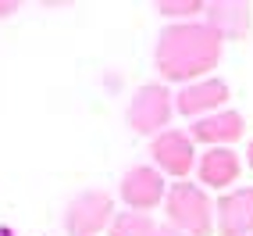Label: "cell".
<instances>
[{
    "label": "cell",
    "mask_w": 253,
    "mask_h": 236,
    "mask_svg": "<svg viewBox=\"0 0 253 236\" xmlns=\"http://www.w3.org/2000/svg\"><path fill=\"white\" fill-rule=\"evenodd\" d=\"M221 47H225V40L207 22H175L157 36L154 68L161 72L164 82L189 86V82L207 79L211 68H217Z\"/></svg>",
    "instance_id": "6da1fadb"
},
{
    "label": "cell",
    "mask_w": 253,
    "mask_h": 236,
    "mask_svg": "<svg viewBox=\"0 0 253 236\" xmlns=\"http://www.w3.org/2000/svg\"><path fill=\"white\" fill-rule=\"evenodd\" d=\"M168 226L185 236H211L214 233V204L196 182H171L164 197Z\"/></svg>",
    "instance_id": "7a4b0ae2"
},
{
    "label": "cell",
    "mask_w": 253,
    "mask_h": 236,
    "mask_svg": "<svg viewBox=\"0 0 253 236\" xmlns=\"http://www.w3.org/2000/svg\"><path fill=\"white\" fill-rule=\"evenodd\" d=\"M171 111H175V97L164 82H146V86L136 90V97L128 100V111H125V122L132 132L139 136H161L171 122Z\"/></svg>",
    "instance_id": "3957f363"
},
{
    "label": "cell",
    "mask_w": 253,
    "mask_h": 236,
    "mask_svg": "<svg viewBox=\"0 0 253 236\" xmlns=\"http://www.w3.org/2000/svg\"><path fill=\"white\" fill-rule=\"evenodd\" d=\"M114 222V197L107 190H82L64 208V233L68 236H100Z\"/></svg>",
    "instance_id": "277c9868"
},
{
    "label": "cell",
    "mask_w": 253,
    "mask_h": 236,
    "mask_svg": "<svg viewBox=\"0 0 253 236\" xmlns=\"http://www.w3.org/2000/svg\"><path fill=\"white\" fill-rule=\"evenodd\" d=\"M150 154H154V168L161 176H175V179H185L196 168V147H193V136L182 129H164L161 136H154L150 143Z\"/></svg>",
    "instance_id": "5b68a950"
},
{
    "label": "cell",
    "mask_w": 253,
    "mask_h": 236,
    "mask_svg": "<svg viewBox=\"0 0 253 236\" xmlns=\"http://www.w3.org/2000/svg\"><path fill=\"white\" fill-rule=\"evenodd\" d=\"M118 193H122V200H125L132 211L150 215L157 204H164L168 182H164V176L157 172L154 165H132L128 172L122 176V186H118Z\"/></svg>",
    "instance_id": "8992f818"
},
{
    "label": "cell",
    "mask_w": 253,
    "mask_h": 236,
    "mask_svg": "<svg viewBox=\"0 0 253 236\" xmlns=\"http://www.w3.org/2000/svg\"><path fill=\"white\" fill-rule=\"evenodd\" d=\"M228 97H232V90L225 79H200L175 93V111L185 118H207L214 111H221L228 104Z\"/></svg>",
    "instance_id": "52a82bcc"
},
{
    "label": "cell",
    "mask_w": 253,
    "mask_h": 236,
    "mask_svg": "<svg viewBox=\"0 0 253 236\" xmlns=\"http://www.w3.org/2000/svg\"><path fill=\"white\" fill-rule=\"evenodd\" d=\"M217 236H250L253 233V186H239L214 204Z\"/></svg>",
    "instance_id": "ba28073f"
},
{
    "label": "cell",
    "mask_w": 253,
    "mask_h": 236,
    "mask_svg": "<svg viewBox=\"0 0 253 236\" xmlns=\"http://www.w3.org/2000/svg\"><path fill=\"white\" fill-rule=\"evenodd\" d=\"M246 132V118L239 111H214L207 118H196L189 136L193 143H211V147H232Z\"/></svg>",
    "instance_id": "9c48e42d"
},
{
    "label": "cell",
    "mask_w": 253,
    "mask_h": 236,
    "mask_svg": "<svg viewBox=\"0 0 253 236\" xmlns=\"http://www.w3.org/2000/svg\"><path fill=\"white\" fill-rule=\"evenodd\" d=\"M239 172H243V161L232 147H211L196 161V176L211 190H228L232 182H239Z\"/></svg>",
    "instance_id": "30bf717a"
},
{
    "label": "cell",
    "mask_w": 253,
    "mask_h": 236,
    "mask_svg": "<svg viewBox=\"0 0 253 236\" xmlns=\"http://www.w3.org/2000/svg\"><path fill=\"white\" fill-rule=\"evenodd\" d=\"M250 22H253V11L243 0H211L207 4V25L221 40H243L250 32Z\"/></svg>",
    "instance_id": "8fae6325"
},
{
    "label": "cell",
    "mask_w": 253,
    "mask_h": 236,
    "mask_svg": "<svg viewBox=\"0 0 253 236\" xmlns=\"http://www.w3.org/2000/svg\"><path fill=\"white\" fill-rule=\"evenodd\" d=\"M157 222L143 211H118L114 222H111V236H157Z\"/></svg>",
    "instance_id": "7c38bea8"
},
{
    "label": "cell",
    "mask_w": 253,
    "mask_h": 236,
    "mask_svg": "<svg viewBox=\"0 0 253 236\" xmlns=\"http://www.w3.org/2000/svg\"><path fill=\"white\" fill-rule=\"evenodd\" d=\"M157 11L164 14V18H193V14L207 11L204 0H161Z\"/></svg>",
    "instance_id": "4fadbf2b"
},
{
    "label": "cell",
    "mask_w": 253,
    "mask_h": 236,
    "mask_svg": "<svg viewBox=\"0 0 253 236\" xmlns=\"http://www.w3.org/2000/svg\"><path fill=\"white\" fill-rule=\"evenodd\" d=\"M18 11V0H0V18H11Z\"/></svg>",
    "instance_id": "5bb4252c"
},
{
    "label": "cell",
    "mask_w": 253,
    "mask_h": 236,
    "mask_svg": "<svg viewBox=\"0 0 253 236\" xmlns=\"http://www.w3.org/2000/svg\"><path fill=\"white\" fill-rule=\"evenodd\" d=\"M157 236H185V233H178V229H171V226H168V222H164V226L157 229Z\"/></svg>",
    "instance_id": "9a60e30c"
},
{
    "label": "cell",
    "mask_w": 253,
    "mask_h": 236,
    "mask_svg": "<svg viewBox=\"0 0 253 236\" xmlns=\"http://www.w3.org/2000/svg\"><path fill=\"white\" fill-rule=\"evenodd\" d=\"M246 165L253 168V140H250V147H246Z\"/></svg>",
    "instance_id": "2e32d148"
}]
</instances>
